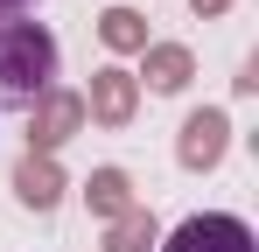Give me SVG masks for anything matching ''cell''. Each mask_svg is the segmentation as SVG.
<instances>
[{"label":"cell","instance_id":"10","mask_svg":"<svg viewBox=\"0 0 259 252\" xmlns=\"http://www.w3.org/2000/svg\"><path fill=\"white\" fill-rule=\"evenodd\" d=\"M154 245V217L133 203V210H119L112 224H105V252H147Z\"/></svg>","mask_w":259,"mask_h":252},{"label":"cell","instance_id":"3","mask_svg":"<svg viewBox=\"0 0 259 252\" xmlns=\"http://www.w3.org/2000/svg\"><path fill=\"white\" fill-rule=\"evenodd\" d=\"M161 252H259L252 231L238 224V217H224V210H203V217H182L168 231V245Z\"/></svg>","mask_w":259,"mask_h":252},{"label":"cell","instance_id":"5","mask_svg":"<svg viewBox=\"0 0 259 252\" xmlns=\"http://www.w3.org/2000/svg\"><path fill=\"white\" fill-rule=\"evenodd\" d=\"M84 112H91L98 126H126L133 112H140V84H133L126 70H119V63H105V70L91 77V98H84Z\"/></svg>","mask_w":259,"mask_h":252},{"label":"cell","instance_id":"7","mask_svg":"<svg viewBox=\"0 0 259 252\" xmlns=\"http://www.w3.org/2000/svg\"><path fill=\"white\" fill-rule=\"evenodd\" d=\"M140 56H147V84H154V91H182V84L196 77V56H189L182 42H147Z\"/></svg>","mask_w":259,"mask_h":252},{"label":"cell","instance_id":"12","mask_svg":"<svg viewBox=\"0 0 259 252\" xmlns=\"http://www.w3.org/2000/svg\"><path fill=\"white\" fill-rule=\"evenodd\" d=\"M14 7H28V0H0V14H14Z\"/></svg>","mask_w":259,"mask_h":252},{"label":"cell","instance_id":"8","mask_svg":"<svg viewBox=\"0 0 259 252\" xmlns=\"http://www.w3.org/2000/svg\"><path fill=\"white\" fill-rule=\"evenodd\" d=\"M84 196H91V217H119V210H133V182H126V168H91V182H84Z\"/></svg>","mask_w":259,"mask_h":252},{"label":"cell","instance_id":"9","mask_svg":"<svg viewBox=\"0 0 259 252\" xmlns=\"http://www.w3.org/2000/svg\"><path fill=\"white\" fill-rule=\"evenodd\" d=\"M98 42L119 49V56H133V49H147V21H140L133 7H105V14H98Z\"/></svg>","mask_w":259,"mask_h":252},{"label":"cell","instance_id":"2","mask_svg":"<svg viewBox=\"0 0 259 252\" xmlns=\"http://www.w3.org/2000/svg\"><path fill=\"white\" fill-rule=\"evenodd\" d=\"M77 126H84V91L49 84L42 98L28 105V154H56V147H63Z\"/></svg>","mask_w":259,"mask_h":252},{"label":"cell","instance_id":"1","mask_svg":"<svg viewBox=\"0 0 259 252\" xmlns=\"http://www.w3.org/2000/svg\"><path fill=\"white\" fill-rule=\"evenodd\" d=\"M56 35L42 21H0V105H35L56 84Z\"/></svg>","mask_w":259,"mask_h":252},{"label":"cell","instance_id":"4","mask_svg":"<svg viewBox=\"0 0 259 252\" xmlns=\"http://www.w3.org/2000/svg\"><path fill=\"white\" fill-rule=\"evenodd\" d=\"M224 147H231V119L217 112V105H203V112H189L182 119V140H175V154H182V168H217L224 161Z\"/></svg>","mask_w":259,"mask_h":252},{"label":"cell","instance_id":"11","mask_svg":"<svg viewBox=\"0 0 259 252\" xmlns=\"http://www.w3.org/2000/svg\"><path fill=\"white\" fill-rule=\"evenodd\" d=\"M189 7H196V14H224L231 0H189Z\"/></svg>","mask_w":259,"mask_h":252},{"label":"cell","instance_id":"6","mask_svg":"<svg viewBox=\"0 0 259 252\" xmlns=\"http://www.w3.org/2000/svg\"><path fill=\"white\" fill-rule=\"evenodd\" d=\"M63 189H70V182H63L56 154H21V168H14V196H21L28 210H49Z\"/></svg>","mask_w":259,"mask_h":252}]
</instances>
